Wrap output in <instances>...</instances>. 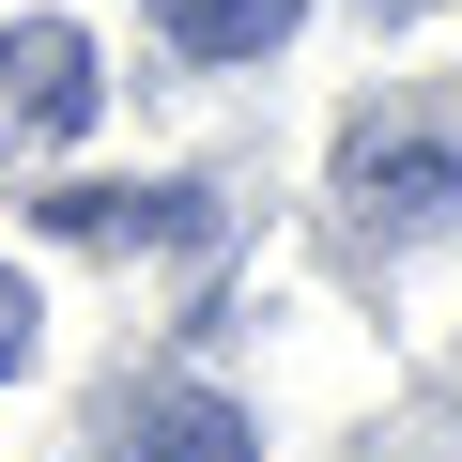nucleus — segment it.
<instances>
[{"instance_id": "3", "label": "nucleus", "mask_w": 462, "mask_h": 462, "mask_svg": "<svg viewBox=\"0 0 462 462\" xmlns=\"http://www.w3.org/2000/svg\"><path fill=\"white\" fill-rule=\"evenodd\" d=\"M355 200H370L385 231H447V216H462V154H447V139H370V154H355Z\"/></svg>"}, {"instance_id": "6", "label": "nucleus", "mask_w": 462, "mask_h": 462, "mask_svg": "<svg viewBox=\"0 0 462 462\" xmlns=\"http://www.w3.org/2000/svg\"><path fill=\"white\" fill-rule=\"evenodd\" d=\"M16 355H32V293L0 278V385H16Z\"/></svg>"}, {"instance_id": "2", "label": "nucleus", "mask_w": 462, "mask_h": 462, "mask_svg": "<svg viewBox=\"0 0 462 462\" xmlns=\"http://www.w3.org/2000/svg\"><path fill=\"white\" fill-rule=\"evenodd\" d=\"M108 462H263V431L231 416L216 385H139L108 416Z\"/></svg>"}, {"instance_id": "5", "label": "nucleus", "mask_w": 462, "mask_h": 462, "mask_svg": "<svg viewBox=\"0 0 462 462\" xmlns=\"http://www.w3.org/2000/svg\"><path fill=\"white\" fill-rule=\"evenodd\" d=\"M170 16V47H200V62H263L278 32H293V0H154Z\"/></svg>"}, {"instance_id": "1", "label": "nucleus", "mask_w": 462, "mask_h": 462, "mask_svg": "<svg viewBox=\"0 0 462 462\" xmlns=\"http://www.w3.org/2000/svg\"><path fill=\"white\" fill-rule=\"evenodd\" d=\"M78 124H93V47H78L62 16L0 32V154H47V139H78Z\"/></svg>"}, {"instance_id": "4", "label": "nucleus", "mask_w": 462, "mask_h": 462, "mask_svg": "<svg viewBox=\"0 0 462 462\" xmlns=\"http://www.w3.org/2000/svg\"><path fill=\"white\" fill-rule=\"evenodd\" d=\"M47 216L78 231V247H124V231H139V247H170V231H200L185 185H78V200H47Z\"/></svg>"}]
</instances>
